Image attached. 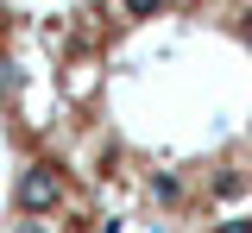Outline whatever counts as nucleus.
<instances>
[{"mask_svg": "<svg viewBox=\"0 0 252 233\" xmlns=\"http://www.w3.org/2000/svg\"><path fill=\"white\" fill-rule=\"evenodd\" d=\"M26 76L107 221L208 233L252 208V0H76L26 26Z\"/></svg>", "mask_w": 252, "mask_h": 233, "instance_id": "f257e3e1", "label": "nucleus"}, {"mask_svg": "<svg viewBox=\"0 0 252 233\" xmlns=\"http://www.w3.org/2000/svg\"><path fill=\"white\" fill-rule=\"evenodd\" d=\"M208 233H252V208H246V214H233V221H215Z\"/></svg>", "mask_w": 252, "mask_h": 233, "instance_id": "f03ea898", "label": "nucleus"}]
</instances>
